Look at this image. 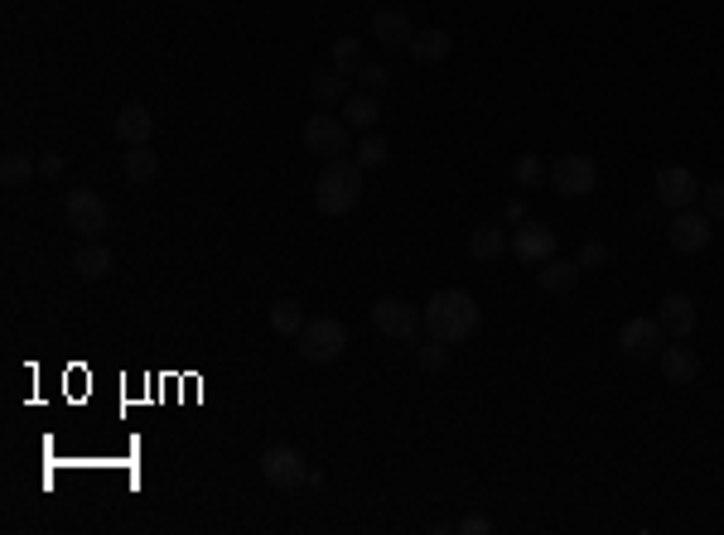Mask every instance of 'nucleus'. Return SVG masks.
<instances>
[{
  "label": "nucleus",
  "mask_w": 724,
  "mask_h": 535,
  "mask_svg": "<svg viewBox=\"0 0 724 535\" xmlns=\"http://www.w3.org/2000/svg\"><path fill=\"white\" fill-rule=\"evenodd\" d=\"M420 323H425V333H435L445 343H464L478 333V299L469 290H440L420 309Z\"/></svg>",
  "instance_id": "nucleus-1"
},
{
  "label": "nucleus",
  "mask_w": 724,
  "mask_h": 535,
  "mask_svg": "<svg viewBox=\"0 0 724 535\" xmlns=\"http://www.w3.org/2000/svg\"><path fill=\"white\" fill-rule=\"evenodd\" d=\"M362 198V169L353 160H329L319 169V179H314V203H319V213L329 217H343L353 213Z\"/></svg>",
  "instance_id": "nucleus-2"
},
{
  "label": "nucleus",
  "mask_w": 724,
  "mask_h": 535,
  "mask_svg": "<svg viewBox=\"0 0 724 535\" xmlns=\"http://www.w3.org/2000/svg\"><path fill=\"white\" fill-rule=\"evenodd\" d=\"M348 348V328L338 319H309L300 328V357L305 362H338Z\"/></svg>",
  "instance_id": "nucleus-3"
},
{
  "label": "nucleus",
  "mask_w": 724,
  "mask_h": 535,
  "mask_svg": "<svg viewBox=\"0 0 724 535\" xmlns=\"http://www.w3.org/2000/svg\"><path fill=\"white\" fill-rule=\"evenodd\" d=\"M348 131H353V126H348L343 116H324V111H319V116L305 121V150L309 155H324V160H343L348 145H353Z\"/></svg>",
  "instance_id": "nucleus-4"
},
{
  "label": "nucleus",
  "mask_w": 724,
  "mask_h": 535,
  "mask_svg": "<svg viewBox=\"0 0 724 535\" xmlns=\"http://www.w3.org/2000/svg\"><path fill=\"white\" fill-rule=\"evenodd\" d=\"M667 348V328L652 319H628L618 328V352L628 357V362H647V357H657V352Z\"/></svg>",
  "instance_id": "nucleus-5"
},
{
  "label": "nucleus",
  "mask_w": 724,
  "mask_h": 535,
  "mask_svg": "<svg viewBox=\"0 0 724 535\" xmlns=\"http://www.w3.org/2000/svg\"><path fill=\"white\" fill-rule=\"evenodd\" d=\"M594 184H599V164L589 155H560L551 164V188L565 198H585V193H594Z\"/></svg>",
  "instance_id": "nucleus-6"
},
{
  "label": "nucleus",
  "mask_w": 724,
  "mask_h": 535,
  "mask_svg": "<svg viewBox=\"0 0 724 535\" xmlns=\"http://www.w3.org/2000/svg\"><path fill=\"white\" fill-rule=\"evenodd\" d=\"M657 203H662V208H671V213L696 208V203H700L696 174H691L686 164H667V169H657Z\"/></svg>",
  "instance_id": "nucleus-7"
},
{
  "label": "nucleus",
  "mask_w": 724,
  "mask_h": 535,
  "mask_svg": "<svg viewBox=\"0 0 724 535\" xmlns=\"http://www.w3.org/2000/svg\"><path fill=\"white\" fill-rule=\"evenodd\" d=\"M507 251H512L522 266H546V261L556 256V232H551L546 222H517Z\"/></svg>",
  "instance_id": "nucleus-8"
},
{
  "label": "nucleus",
  "mask_w": 724,
  "mask_h": 535,
  "mask_svg": "<svg viewBox=\"0 0 724 535\" xmlns=\"http://www.w3.org/2000/svg\"><path fill=\"white\" fill-rule=\"evenodd\" d=\"M63 213H68V227L73 232H83V237H97V232H107V203H102V193H92V188H73L68 193V203H63Z\"/></svg>",
  "instance_id": "nucleus-9"
},
{
  "label": "nucleus",
  "mask_w": 724,
  "mask_h": 535,
  "mask_svg": "<svg viewBox=\"0 0 724 535\" xmlns=\"http://www.w3.org/2000/svg\"><path fill=\"white\" fill-rule=\"evenodd\" d=\"M372 328H377L382 338H416V328H425V323H420L416 304H406V299H377Z\"/></svg>",
  "instance_id": "nucleus-10"
},
{
  "label": "nucleus",
  "mask_w": 724,
  "mask_h": 535,
  "mask_svg": "<svg viewBox=\"0 0 724 535\" xmlns=\"http://www.w3.org/2000/svg\"><path fill=\"white\" fill-rule=\"evenodd\" d=\"M710 237H715V222L705 213H696V208H681V213L671 217V227H667V241L676 246V251H705L710 246Z\"/></svg>",
  "instance_id": "nucleus-11"
},
{
  "label": "nucleus",
  "mask_w": 724,
  "mask_h": 535,
  "mask_svg": "<svg viewBox=\"0 0 724 535\" xmlns=\"http://www.w3.org/2000/svg\"><path fill=\"white\" fill-rule=\"evenodd\" d=\"M261 478L285 492V487H300L309 473H305V463H300V454H295L290 444H271V449H261Z\"/></svg>",
  "instance_id": "nucleus-12"
},
{
  "label": "nucleus",
  "mask_w": 724,
  "mask_h": 535,
  "mask_svg": "<svg viewBox=\"0 0 724 535\" xmlns=\"http://www.w3.org/2000/svg\"><path fill=\"white\" fill-rule=\"evenodd\" d=\"M657 362H662V376H667L671 386H691L700 376V357L696 348H686V338H676L671 348L657 352Z\"/></svg>",
  "instance_id": "nucleus-13"
},
{
  "label": "nucleus",
  "mask_w": 724,
  "mask_h": 535,
  "mask_svg": "<svg viewBox=\"0 0 724 535\" xmlns=\"http://www.w3.org/2000/svg\"><path fill=\"white\" fill-rule=\"evenodd\" d=\"M657 323L667 328L671 338H691V328H696V299L691 295H667L657 304Z\"/></svg>",
  "instance_id": "nucleus-14"
},
{
  "label": "nucleus",
  "mask_w": 724,
  "mask_h": 535,
  "mask_svg": "<svg viewBox=\"0 0 724 535\" xmlns=\"http://www.w3.org/2000/svg\"><path fill=\"white\" fill-rule=\"evenodd\" d=\"M372 39H377L382 49H406V44L416 39V29H411V20H406L401 10H377V15H372Z\"/></svg>",
  "instance_id": "nucleus-15"
},
{
  "label": "nucleus",
  "mask_w": 724,
  "mask_h": 535,
  "mask_svg": "<svg viewBox=\"0 0 724 535\" xmlns=\"http://www.w3.org/2000/svg\"><path fill=\"white\" fill-rule=\"evenodd\" d=\"M116 140H126V145H150V135H155V116L145 107H121L112 121Z\"/></svg>",
  "instance_id": "nucleus-16"
},
{
  "label": "nucleus",
  "mask_w": 724,
  "mask_h": 535,
  "mask_svg": "<svg viewBox=\"0 0 724 535\" xmlns=\"http://www.w3.org/2000/svg\"><path fill=\"white\" fill-rule=\"evenodd\" d=\"M406 49H411L420 63H445L449 49H454V39H449V29L430 25V29H416V39H411Z\"/></svg>",
  "instance_id": "nucleus-17"
},
{
  "label": "nucleus",
  "mask_w": 724,
  "mask_h": 535,
  "mask_svg": "<svg viewBox=\"0 0 724 535\" xmlns=\"http://www.w3.org/2000/svg\"><path fill=\"white\" fill-rule=\"evenodd\" d=\"M575 280H580V261H546V266L536 270V285L546 290V295H565V290H575Z\"/></svg>",
  "instance_id": "nucleus-18"
},
{
  "label": "nucleus",
  "mask_w": 724,
  "mask_h": 535,
  "mask_svg": "<svg viewBox=\"0 0 724 535\" xmlns=\"http://www.w3.org/2000/svg\"><path fill=\"white\" fill-rule=\"evenodd\" d=\"M112 266H116V256L102 246V241H87L83 251L73 256V270H78L83 280H102V275H112Z\"/></svg>",
  "instance_id": "nucleus-19"
},
{
  "label": "nucleus",
  "mask_w": 724,
  "mask_h": 535,
  "mask_svg": "<svg viewBox=\"0 0 724 535\" xmlns=\"http://www.w3.org/2000/svg\"><path fill=\"white\" fill-rule=\"evenodd\" d=\"M377 116H382V107H377V92H358V97H348V102H343V121H348L353 131H372V126H377Z\"/></svg>",
  "instance_id": "nucleus-20"
},
{
  "label": "nucleus",
  "mask_w": 724,
  "mask_h": 535,
  "mask_svg": "<svg viewBox=\"0 0 724 535\" xmlns=\"http://www.w3.org/2000/svg\"><path fill=\"white\" fill-rule=\"evenodd\" d=\"M507 246H512V237H507L502 227H478L474 237H469V251H474V261H498Z\"/></svg>",
  "instance_id": "nucleus-21"
},
{
  "label": "nucleus",
  "mask_w": 724,
  "mask_h": 535,
  "mask_svg": "<svg viewBox=\"0 0 724 535\" xmlns=\"http://www.w3.org/2000/svg\"><path fill=\"white\" fill-rule=\"evenodd\" d=\"M271 328H276L280 338H300V328H305V309H300L295 299H276V304H271Z\"/></svg>",
  "instance_id": "nucleus-22"
},
{
  "label": "nucleus",
  "mask_w": 724,
  "mask_h": 535,
  "mask_svg": "<svg viewBox=\"0 0 724 535\" xmlns=\"http://www.w3.org/2000/svg\"><path fill=\"white\" fill-rule=\"evenodd\" d=\"M155 169H160V160H155L150 145H131V150H126V179H131V184H150Z\"/></svg>",
  "instance_id": "nucleus-23"
},
{
  "label": "nucleus",
  "mask_w": 724,
  "mask_h": 535,
  "mask_svg": "<svg viewBox=\"0 0 724 535\" xmlns=\"http://www.w3.org/2000/svg\"><path fill=\"white\" fill-rule=\"evenodd\" d=\"M343 87H348V73H338V68H324V73H314L309 78V92H314V102H338L343 97Z\"/></svg>",
  "instance_id": "nucleus-24"
},
{
  "label": "nucleus",
  "mask_w": 724,
  "mask_h": 535,
  "mask_svg": "<svg viewBox=\"0 0 724 535\" xmlns=\"http://www.w3.org/2000/svg\"><path fill=\"white\" fill-rule=\"evenodd\" d=\"M362 63H367V58H362V39H348V34H343V39H334V68H338V73H348V78H353Z\"/></svg>",
  "instance_id": "nucleus-25"
},
{
  "label": "nucleus",
  "mask_w": 724,
  "mask_h": 535,
  "mask_svg": "<svg viewBox=\"0 0 724 535\" xmlns=\"http://www.w3.org/2000/svg\"><path fill=\"white\" fill-rule=\"evenodd\" d=\"M449 343L445 338H435V333H430V338H425V343H416V362H420V372H445V362H449Z\"/></svg>",
  "instance_id": "nucleus-26"
},
{
  "label": "nucleus",
  "mask_w": 724,
  "mask_h": 535,
  "mask_svg": "<svg viewBox=\"0 0 724 535\" xmlns=\"http://www.w3.org/2000/svg\"><path fill=\"white\" fill-rule=\"evenodd\" d=\"M512 179H517V188H541L551 179V169L536 160V155H522V160L512 164Z\"/></svg>",
  "instance_id": "nucleus-27"
},
{
  "label": "nucleus",
  "mask_w": 724,
  "mask_h": 535,
  "mask_svg": "<svg viewBox=\"0 0 724 535\" xmlns=\"http://www.w3.org/2000/svg\"><path fill=\"white\" fill-rule=\"evenodd\" d=\"M387 155H391L387 140H382V135H367V140L358 145V160H353V164L367 174V169H382V164H387Z\"/></svg>",
  "instance_id": "nucleus-28"
},
{
  "label": "nucleus",
  "mask_w": 724,
  "mask_h": 535,
  "mask_svg": "<svg viewBox=\"0 0 724 535\" xmlns=\"http://www.w3.org/2000/svg\"><path fill=\"white\" fill-rule=\"evenodd\" d=\"M29 174H34V160H29V155H5V160H0V184L5 188H20Z\"/></svg>",
  "instance_id": "nucleus-29"
},
{
  "label": "nucleus",
  "mask_w": 724,
  "mask_h": 535,
  "mask_svg": "<svg viewBox=\"0 0 724 535\" xmlns=\"http://www.w3.org/2000/svg\"><path fill=\"white\" fill-rule=\"evenodd\" d=\"M358 78H362V87H367V92H377V97H382V92H387V82H391V73L382 68V63H362Z\"/></svg>",
  "instance_id": "nucleus-30"
},
{
  "label": "nucleus",
  "mask_w": 724,
  "mask_h": 535,
  "mask_svg": "<svg viewBox=\"0 0 724 535\" xmlns=\"http://www.w3.org/2000/svg\"><path fill=\"white\" fill-rule=\"evenodd\" d=\"M575 261H580V270H599L604 261H609V246H604V241H585Z\"/></svg>",
  "instance_id": "nucleus-31"
},
{
  "label": "nucleus",
  "mask_w": 724,
  "mask_h": 535,
  "mask_svg": "<svg viewBox=\"0 0 724 535\" xmlns=\"http://www.w3.org/2000/svg\"><path fill=\"white\" fill-rule=\"evenodd\" d=\"M700 203H705V217H710V222H720L724 217V184L700 188Z\"/></svg>",
  "instance_id": "nucleus-32"
},
{
  "label": "nucleus",
  "mask_w": 724,
  "mask_h": 535,
  "mask_svg": "<svg viewBox=\"0 0 724 535\" xmlns=\"http://www.w3.org/2000/svg\"><path fill=\"white\" fill-rule=\"evenodd\" d=\"M454 531L459 535H488L493 531V521H488V516H464V521H454Z\"/></svg>",
  "instance_id": "nucleus-33"
},
{
  "label": "nucleus",
  "mask_w": 724,
  "mask_h": 535,
  "mask_svg": "<svg viewBox=\"0 0 724 535\" xmlns=\"http://www.w3.org/2000/svg\"><path fill=\"white\" fill-rule=\"evenodd\" d=\"M58 169H63V160H58V155H44V160H39V174H58Z\"/></svg>",
  "instance_id": "nucleus-34"
}]
</instances>
